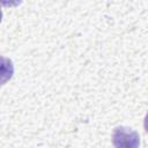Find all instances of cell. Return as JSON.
<instances>
[{
	"label": "cell",
	"mask_w": 148,
	"mask_h": 148,
	"mask_svg": "<svg viewBox=\"0 0 148 148\" xmlns=\"http://www.w3.org/2000/svg\"><path fill=\"white\" fill-rule=\"evenodd\" d=\"M113 145L116 147H125V148H132L139 146L140 138L136 132H134L131 128L127 127H117L113 132Z\"/></svg>",
	"instance_id": "1"
},
{
	"label": "cell",
	"mask_w": 148,
	"mask_h": 148,
	"mask_svg": "<svg viewBox=\"0 0 148 148\" xmlns=\"http://www.w3.org/2000/svg\"><path fill=\"white\" fill-rule=\"evenodd\" d=\"M145 130H146V132L148 133V112H147V114H146V117H145Z\"/></svg>",
	"instance_id": "2"
}]
</instances>
